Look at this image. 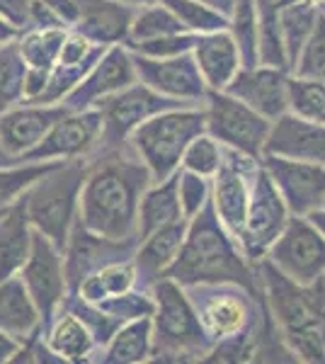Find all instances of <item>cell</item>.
Segmentation results:
<instances>
[{"label": "cell", "instance_id": "5", "mask_svg": "<svg viewBox=\"0 0 325 364\" xmlns=\"http://www.w3.org/2000/svg\"><path fill=\"white\" fill-rule=\"evenodd\" d=\"M153 294V355L151 362L163 364H194L206 362L211 338L194 311L185 287L163 277L151 287Z\"/></svg>", "mask_w": 325, "mask_h": 364}, {"label": "cell", "instance_id": "48", "mask_svg": "<svg viewBox=\"0 0 325 364\" xmlns=\"http://www.w3.org/2000/svg\"><path fill=\"white\" fill-rule=\"evenodd\" d=\"M20 37V32L10 25L8 20H5L3 15H0V44H8V42H13V39Z\"/></svg>", "mask_w": 325, "mask_h": 364}, {"label": "cell", "instance_id": "41", "mask_svg": "<svg viewBox=\"0 0 325 364\" xmlns=\"http://www.w3.org/2000/svg\"><path fill=\"white\" fill-rule=\"evenodd\" d=\"M221 158H223V146L218 144L211 134L202 132L187 144L185 154H182V161H180V168L211 180L218 166H221Z\"/></svg>", "mask_w": 325, "mask_h": 364}, {"label": "cell", "instance_id": "34", "mask_svg": "<svg viewBox=\"0 0 325 364\" xmlns=\"http://www.w3.org/2000/svg\"><path fill=\"white\" fill-rule=\"evenodd\" d=\"M257 0H235L228 15V34L238 46L243 66L257 63Z\"/></svg>", "mask_w": 325, "mask_h": 364}, {"label": "cell", "instance_id": "27", "mask_svg": "<svg viewBox=\"0 0 325 364\" xmlns=\"http://www.w3.org/2000/svg\"><path fill=\"white\" fill-rule=\"evenodd\" d=\"M153 355V326L151 316L124 321L92 364H146Z\"/></svg>", "mask_w": 325, "mask_h": 364}, {"label": "cell", "instance_id": "28", "mask_svg": "<svg viewBox=\"0 0 325 364\" xmlns=\"http://www.w3.org/2000/svg\"><path fill=\"white\" fill-rule=\"evenodd\" d=\"M41 328V316L27 294L20 274L0 279V331L15 340H25Z\"/></svg>", "mask_w": 325, "mask_h": 364}, {"label": "cell", "instance_id": "8", "mask_svg": "<svg viewBox=\"0 0 325 364\" xmlns=\"http://www.w3.org/2000/svg\"><path fill=\"white\" fill-rule=\"evenodd\" d=\"M270 127L272 122L267 117L257 114L223 90H209L204 100V132L211 134L223 149L262 158Z\"/></svg>", "mask_w": 325, "mask_h": 364}, {"label": "cell", "instance_id": "51", "mask_svg": "<svg viewBox=\"0 0 325 364\" xmlns=\"http://www.w3.org/2000/svg\"><path fill=\"white\" fill-rule=\"evenodd\" d=\"M117 3H127V5H134V8H141V5L161 3V0H117Z\"/></svg>", "mask_w": 325, "mask_h": 364}, {"label": "cell", "instance_id": "15", "mask_svg": "<svg viewBox=\"0 0 325 364\" xmlns=\"http://www.w3.org/2000/svg\"><path fill=\"white\" fill-rule=\"evenodd\" d=\"M139 245V236L134 238H107L90 231L75 221L68 233V240L63 245V269H66L68 294L78 289V284L100 267L110 262H119L134 257V250Z\"/></svg>", "mask_w": 325, "mask_h": 364}, {"label": "cell", "instance_id": "21", "mask_svg": "<svg viewBox=\"0 0 325 364\" xmlns=\"http://www.w3.org/2000/svg\"><path fill=\"white\" fill-rule=\"evenodd\" d=\"M265 154L325 166V124L284 112L272 122L270 136L265 141Z\"/></svg>", "mask_w": 325, "mask_h": 364}, {"label": "cell", "instance_id": "11", "mask_svg": "<svg viewBox=\"0 0 325 364\" xmlns=\"http://www.w3.org/2000/svg\"><path fill=\"white\" fill-rule=\"evenodd\" d=\"M257 170L260 158L238 154L233 149H223L221 166L211 178V207L235 243L243 231L245 211L250 204Z\"/></svg>", "mask_w": 325, "mask_h": 364}, {"label": "cell", "instance_id": "31", "mask_svg": "<svg viewBox=\"0 0 325 364\" xmlns=\"http://www.w3.org/2000/svg\"><path fill=\"white\" fill-rule=\"evenodd\" d=\"M279 8L282 5L277 0H257V63L289 70L279 27Z\"/></svg>", "mask_w": 325, "mask_h": 364}, {"label": "cell", "instance_id": "49", "mask_svg": "<svg viewBox=\"0 0 325 364\" xmlns=\"http://www.w3.org/2000/svg\"><path fill=\"white\" fill-rule=\"evenodd\" d=\"M197 3H204V5H209V8H214L218 10L221 15H230V10H233V3L235 0H197Z\"/></svg>", "mask_w": 325, "mask_h": 364}, {"label": "cell", "instance_id": "44", "mask_svg": "<svg viewBox=\"0 0 325 364\" xmlns=\"http://www.w3.org/2000/svg\"><path fill=\"white\" fill-rule=\"evenodd\" d=\"M177 199L185 219L199 214L211 199V180L190 170H177Z\"/></svg>", "mask_w": 325, "mask_h": 364}, {"label": "cell", "instance_id": "30", "mask_svg": "<svg viewBox=\"0 0 325 364\" xmlns=\"http://www.w3.org/2000/svg\"><path fill=\"white\" fill-rule=\"evenodd\" d=\"M139 287L136 282V267L134 260H119V262H110V265L100 267L97 272H92L90 277H85L78 284V289L73 294H78L80 299L90 304H100L110 296H119L124 291H132Z\"/></svg>", "mask_w": 325, "mask_h": 364}, {"label": "cell", "instance_id": "29", "mask_svg": "<svg viewBox=\"0 0 325 364\" xmlns=\"http://www.w3.org/2000/svg\"><path fill=\"white\" fill-rule=\"evenodd\" d=\"M177 219H185V216H182L180 199H177V173H175L170 178L151 182L146 187V192L141 195L139 202L136 231H139V238H144L151 231L173 224Z\"/></svg>", "mask_w": 325, "mask_h": 364}, {"label": "cell", "instance_id": "50", "mask_svg": "<svg viewBox=\"0 0 325 364\" xmlns=\"http://www.w3.org/2000/svg\"><path fill=\"white\" fill-rule=\"evenodd\" d=\"M13 163H22V161L15 156H10L8 151L3 149V144H0V166H13Z\"/></svg>", "mask_w": 325, "mask_h": 364}, {"label": "cell", "instance_id": "6", "mask_svg": "<svg viewBox=\"0 0 325 364\" xmlns=\"http://www.w3.org/2000/svg\"><path fill=\"white\" fill-rule=\"evenodd\" d=\"M87 173V158L58 161L25 192V209L34 231L63 250L68 233L78 221L80 192Z\"/></svg>", "mask_w": 325, "mask_h": 364}, {"label": "cell", "instance_id": "32", "mask_svg": "<svg viewBox=\"0 0 325 364\" xmlns=\"http://www.w3.org/2000/svg\"><path fill=\"white\" fill-rule=\"evenodd\" d=\"M318 15H321L318 8L311 3H284L279 8V27H282V39H284L289 73H292L306 39L311 37Z\"/></svg>", "mask_w": 325, "mask_h": 364}, {"label": "cell", "instance_id": "19", "mask_svg": "<svg viewBox=\"0 0 325 364\" xmlns=\"http://www.w3.org/2000/svg\"><path fill=\"white\" fill-rule=\"evenodd\" d=\"M223 92L275 122L277 117L289 112V70L262 66V63L240 66L233 80L223 87Z\"/></svg>", "mask_w": 325, "mask_h": 364}, {"label": "cell", "instance_id": "14", "mask_svg": "<svg viewBox=\"0 0 325 364\" xmlns=\"http://www.w3.org/2000/svg\"><path fill=\"white\" fill-rule=\"evenodd\" d=\"M102 141V117L100 109H80L68 112L46 132V136L34 146L29 154L22 156L27 163L41 161H80L97 154Z\"/></svg>", "mask_w": 325, "mask_h": 364}, {"label": "cell", "instance_id": "47", "mask_svg": "<svg viewBox=\"0 0 325 364\" xmlns=\"http://www.w3.org/2000/svg\"><path fill=\"white\" fill-rule=\"evenodd\" d=\"M306 219H309L311 226L325 238V204H321V207H316L313 211H309V214H306Z\"/></svg>", "mask_w": 325, "mask_h": 364}, {"label": "cell", "instance_id": "36", "mask_svg": "<svg viewBox=\"0 0 325 364\" xmlns=\"http://www.w3.org/2000/svg\"><path fill=\"white\" fill-rule=\"evenodd\" d=\"M177 32H187V29L182 27V22L170 13V8L161 0V3L136 8L132 27H129V37L124 44L146 42V39H156V37H165V34H177Z\"/></svg>", "mask_w": 325, "mask_h": 364}, {"label": "cell", "instance_id": "42", "mask_svg": "<svg viewBox=\"0 0 325 364\" xmlns=\"http://www.w3.org/2000/svg\"><path fill=\"white\" fill-rule=\"evenodd\" d=\"M292 75L299 78H313L325 83V17L318 15L316 27H313L311 37L306 39L304 49L292 68Z\"/></svg>", "mask_w": 325, "mask_h": 364}, {"label": "cell", "instance_id": "39", "mask_svg": "<svg viewBox=\"0 0 325 364\" xmlns=\"http://www.w3.org/2000/svg\"><path fill=\"white\" fill-rule=\"evenodd\" d=\"M289 112L325 124V83L289 73Z\"/></svg>", "mask_w": 325, "mask_h": 364}, {"label": "cell", "instance_id": "45", "mask_svg": "<svg viewBox=\"0 0 325 364\" xmlns=\"http://www.w3.org/2000/svg\"><path fill=\"white\" fill-rule=\"evenodd\" d=\"M192 32H177V34H165V37L156 39H146V42H129L124 44L132 54L139 56H149V58H170V56H180V54H190L194 46Z\"/></svg>", "mask_w": 325, "mask_h": 364}, {"label": "cell", "instance_id": "2", "mask_svg": "<svg viewBox=\"0 0 325 364\" xmlns=\"http://www.w3.org/2000/svg\"><path fill=\"white\" fill-rule=\"evenodd\" d=\"M199 323L211 338L206 362L250 364L255 362L257 328L265 314V299L260 289L238 282H199L185 287Z\"/></svg>", "mask_w": 325, "mask_h": 364}, {"label": "cell", "instance_id": "33", "mask_svg": "<svg viewBox=\"0 0 325 364\" xmlns=\"http://www.w3.org/2000/svg\"><path fill=\"white\" fill-rule=\"evenodd\" d=\"M68 29L63 27H46V29H29L17 37V49L27 63V70H51L56 63L61 44L66 39Z\"/></svg>", "mask_w": 325, "mask_h": 364}, {"label": "cell", "instance_id": "20", "mask_svg": "<svg viewBox=\"0 0 325 364\" xmlns=\"http://www.w3.org/2000/svg\"><path fill=\"white\" fill-rule=\"evenodd\" d=\"M68 112L63 102L39 105V102H20L15 107L0 112V144L10 156L20 158L29 154L51 127Z\"/></svg>", "mask_w": 325, "mask_h": 364}, {"label": "cell", "instance_id": "9", "mask_svg": "<svg viewBox=\"0 0 325 364\" xmlns=\"http://www.w3.org/2000/svg\"><path fill=\"white\" fill-rule=\"evenodd\" d=\"M177 107H199V105H187L180 102V100L163 97L141 80L122 87L119 92L97 102L100 117H102V141H100L97 151L122 149V146L129 144V136L134 134L136 127H141L146 119L165 112V109Z\"/></svg>", "mask_w": 325, "mask_h": 364}, {"label": "cell", "instance_id": "1", "mask_svg": "<svg viewBox=\"0 0 325 364\" xmlns=\"http://www.w3.org/2000/svg\"><path fill=\"white\" fill-rule=\"evenodd\" d=\"M153 182L132 146L97 151L87 158V173L80 192L78 221L107 238L139 236V202Z\"/></svg>", "mask_w": 325, "mask_h": 364}, {"label": "cell", "instance_id": "40", "mask_svg": "<svg viewBox=\"0 0 325 364\" xmlns=\"http://www.w3.org/2000/svg\"><path fill=\"white\" fill-rule=\"evenodd\" d=\"M163 3L182 22V27L192 34H209L218 32V29H228V17L204 3H197V0H163Z\"/></svg>", "mask_w": 325, "mask_h": 364}, {"label": "cell", "instance_id": "10", "mask_svg": "<svg viewBox=\"0 0 325 364\" xmlns=\"http://www.w3.org/2000/svg\"><path fill=\"white\" fill-rule=\"evenodd\" d=\"M265 260L301 287H311L325 274V238L306 216H289L287 226L277 236Z\"/></svg>", "mask_w": 325, "mask_h": 364}, {"label": "cell", "instance_id": "18", "mask_svg": "<svg viewBox=\"0 0 325 364\" xmlns=\"http://www.w3.org/2000/svg\"><path fill=\"white\" fill-rule=\"evenodd\" d=\"M132 83H136L132 51L124 44H112L95 61V66L87 70L85 78L63 97V105L70 112L92 109L97 107L100 100L114 95V92H119L122 87Z\"/></svg>", "mask_w": 325, "mask_h": 364}, {"label": "cell", "instance_id": "7", "mask_svg": "<svg viewBox=\"0 0 325 364\" xmlns=\"http://www.w3.org/2000/svg\"><path fill=\"white\" fill-rule=\"evenodd\" d=\"M204 132V107H177L146 119L134 129L129 146L149 168L153 182L165 180L180 170L187 144Z\"/></svg>", "mask_w": 325, "mask_h": 364}, {"label": "cell", "instance_id": "35", "mask_svg": "<svg viewBox=\"0 0 325 364\" xmlns=\"http://www.w3.org/2000/svg\"><path fill=\"white\" fill-rule=\"evenodd\" d=\"M27 63L17 49V39L0 44V112L25 102Z\"/></svg>", "mask_w": 325, "mask_h": 364}, {"label": "cell", "instance_id": "17", "mask_svg": "<svg viewBox=\"0 0 325 364\" xmlns=\"http://www.w3.org/2000/svg\"><path fill=\"white\" fill-rule=\"evenodd\" d=\"M260 163L284 199L289 214L306 216L325 204V166L272 154H265Z\"/></svg>", "mask_w": 325, "mask_h": 364}, {"label": "cell", "instance_id": "24", "mask_svg": "<svg viewBox=\"0 0 325 364\" xmlns=\"http://www.w3.org/2000/svg\"><path fill=\"white\" fill-rule=\"evenodd\" d=\"M190 54L209 90H223L233 80V75L238 73V68L243 66L238 46L230 39L228 29L197 34Z\"/></svg>", "mask_w": 325, "mask_h": 364}, {"label": "cell", "instance_id": "13", "mask_svg": "<svg viewBox=\"0 0 325 364\" xmlns=\"http://www.w3.org/2000/svg\"><path fill=\"white\" fill-rule=\"evenodd\" d=\"M20 279L25 284L27 294L32 296L34 306L41 316V328L46 326L58 309H61L63 299L68 294V282L66 269H63V252L56 248L46 236L34 231L32 248L20 267Z\"/></svg>", "mask_w": 325, "mask_h": 364}, {"label": "cell", "instance_id": "46", "mask_svg": "<svg viewBox=\"0 0 325 364\" xmlns=\"http://www.w3.org/2000/svg\"><path fill=\"white\" fill-rule=\"evenodd\" d=\"M17 350H20V340L10 338L8 333L0 331V364H10Z\"/></svg>", "mask_w": 325, "mask_h": 364}, {"label": "cell", "instance_id": "43", "mask_svg": "<svg viewBox=\"0 0 325 364\" xmlns=\"http://www.w3.org/2000/svg\"><path fill=\"white\" fill-rule=\"evenodd\" d=\"M105 311V314H110L112 318L117 321H134V318H144V316H151L153 314V294L151 289H141V287H136L132 291H124L119 296H110L105 299V301L95 304Z\"/></svg>", "mask_w": 325, "mask_h": 364}, {"label": "cell", "instance_id": "37", "mask_svg": "<svg viewBox=\"0 0 325 364\" xmlns=\"http://www.w3.org/2000/svg\"><path fill=\"white\" fill-rule=\"evenodd\" d=\"M0 15L13 25L17 32H29V29H46V27H63L54 10L46 5V0H0Z\"/></svg>", "mask_w": 325, "mask_h": 364}, {"label": "cell", "instance_id": "3", "mask_svg": "<svg viewBox=\"0 0 325 364\" xmlns=\"http://www.w3.org/2000/svg\"><path fill=\"white\" fill-rule=\"evenodd\" d=\"M255 277L277 333L297 362L325 364V306L313 287L292 282L265 257L255 265Z\"/></svg>", "mask_w": 325, "mask_h": 364}, {"label": "cell", "instance_id": "12", "mask_svg": "<svg viewBox=\"0 0 325 364\" xmlns=\"http://www.w3.org/2000/svg\"><path fill=\"white\" fill-rule=\"evenodd\" d=\"M289 216L292 214H289L284 199L279 197L275 182L270 180V175L265 173L262 163H260L250 204H247L245 211L243 231L238 236V248L250 265H257L262 260L265 252L270 250V245L275 243L277 236L282 233V228L287 226Z\"/></svg>", "mask_w": 325, "mask_h": 364}, {"label": "cell", "instance_id": "16", "mask_svg": "<svg viewBox=\"0 0 325 364\" xmlns=\"http://www.w3.org/2000/svg\"><path fill=\"white\" fill-rule=\"evenodd\" d=\"M132 58L136 80L149 85L158 95L204 107L209 87H206L192 54H180L170 58H149L132 54Z\"/></svg>", "mask_w": 325, "mask_h": 364}, {"label": "cell", "instance_id": "52", "mask_svg": "<svg viewBox=\"0 0 325 364\" xmlns=\"http://www.w3.org/2000/svg\"><path fill=\"white\" fill-rule=\"evenodd\" d=\"M284 3H311V5H316L318 8V3H321V0H282V5Z\"/></svg>", "mask_w": 325, "mask_h": 364}, {"label": "cell", "instance_id": "38", "mask_svg": "<svg viewBox=\"0 0 325 364\" xmlns=\"http://www.w3.org/2000/svg\"><path fill=\"white\" fill-rule=\"evenodd\" d=\"M58 161H41V163H13V166H0V211L25 197V192L37 182L46 170H51Z\"/></svg>", "mask_w": 325, "mask_h": 364}, {"label": "cell", "instance_id": "22", "mask_svg": "<svg viewBox=\"0 0 325 364\" xmlns=\"http://www.w3.org/2000/svg\"><path fill=\"white\" fill-rule=\"evenodd\" d=\"M136 8L117 0H75V20L70 29L102 46L124 44Z\"/></svg>", "mask_w": 325, "mask_h": 364}, {"label": "cell", "instance_id": "26", "mask_svg": "<svg viewBox=\"0 0 325 364\" xmlns=\"http://www.w3.org/2000/svg\"><path fill=\"white\" fill-rule=\"evenodd\" d=\"M34 226L27 216L25 199L0 211V279L17 274L32 248Z\"/></svg>", "mask_w": 325, "mask_h": 364}, {"label": "cell", "instance_id": "25", "mask_svg": "<svg viewBox=\"0 0 325 364\" xmlns=\"http://www.w3.org/2000/svg\"><path fill=\"white\" fill-rule=\"evenodd\" d=\"M44 343L63 364H87L95 360L100 345L90 328L82 323L73 311L58 309L54 318L41 328Z\"/></svg>", "mask_w": 325, "mask_h": 364}, {"label": "cell", "instance_id": "23", "mask_svg": "<svg viewBox=\"0 0 325 364\" xmlns=\"http://www.w3.org/2000/svg\"><path fill=\"white\" fill-rule=\"evenodd\" d=\"M185 231L187 219H177L173 224L161 226L151 231L149 236L139 238L132 260L136 267V282H139L141 289H151L158 279L165 277V272L170 269L182 248Z\"/></svg>", "mask_w": 325, "mask_h": 364}, {"label": "cell", "instance_id": "4", "mask_svg": "<svg viewBox=\"0 0 325 364\" xmlns=\"http://www.w3.org/2000/svg\"><path fill=\"white\" fill-rule=\"evenodd\" d=\"M165 277L180 287H192L199 282H238L257 291L255 265L245 260L238 243L221 226L211 199L199 214L187 219L182 248Z\"/></svg>", "mask_w": 325, "mask_h": 364}, {"label": "cell", "instance_id": "53", "mask_svg": "<svg viewBox=\"0 0 325 364\" xmlns=\"http://www.w3.org/2000/svg\"><path fill=\"white\" fill-rule=\"evenodd\" d=\"M318 13L325 17V0H321V3H318Z\"/></svg>", "mask_w": 325, "mask_h": 364}]
</instances>
